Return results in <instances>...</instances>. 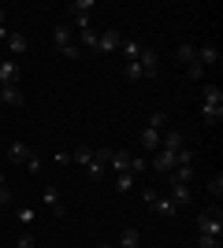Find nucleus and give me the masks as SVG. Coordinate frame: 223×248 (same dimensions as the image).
Listing matches in <instances>:
<instances>
[{
    "label": "nucleus",
    "instance_id": "f257e3e1",
    "mask_svg": "<svg viewBox=\"0 0 223 248\" xmlns=\"http://www.w3.org/2000/svg\"><path fill=\"white\" fill-rule=\"evenodd\" d=\"M52 45H56L60 56H67V60H78V56H82V48L74 45V30L67 26V22H56L52 26Z\"/></svg>",
    "mask_w": 223,
    "mask_h": 248
},
{
    "label": "nucleus",
    "instance_id": "f03ea898",
    "mask_svg": "<svg viewBox=\"0 0 223 248\" xmlns=\"http://www.w3.org/2000/svg\"><path fill=\"white\" fill-rule=\"evenodd\" d=\"M197 233L201 237H220L223 233V211L220 207H205L201 215H197Z\"/></svg>",
    "mask_w": 223,
    "mask_h": 248
},
{
    "label": "nucleus",
    "instance_id": "7ed1b4c3",
    "mask_svg": "<svg viewBox=\"0 0 223 248\" xmlns=\"http://www.w3.org/2000/svg\"><path fill=\"white\" fill-rule=\"evenodd\" d=\"M141 197H145V204L153 207V211H156L160 218H175V215H179V207L171 204L168 197H160V193H153V189H145V193H141Z\"/></svg>",
    "mask_w": 223,
    "mask_h": 248
},
{
    "label": "nucleus",
    "instance_id": "20e7f679",
    "mask_svg": "<svg viewBox=\"0 0 223 248\" xmlns=\"http://www.w3.org/2000/svg\"><path fill=\"white\" fill-rule=\"evenodd\" d=\"M119 45H123V33L116 30V26H108L104 33H97V52H119Z\"/></svg>",
    "mask_w": 223,
    "mask_h": 248
},
{
    "label": "nucleus",
    "instance_id": "39448f33",
    "mask_svg": "<svg viewBox=\"0 0 223 248\" xmlns=\"http://www.w3.org/2000/svg\"><path fill=\"white\" fill-rule=\"evenodd\" d=\"M156 48L153 45H141V56H138V67H141V74L145 78H156Z\"/></svg>",
    "mask_w": 223,
    "mask_h": 248
},
{
    "label": "nucleus",
    "instance_id": "423d86ee",
    "mask_svg": "<svg viewBox=\"0 0 223 248\" xmlns=\"http://www.w3.org/2000/svg\"><path fill=\"white\" fill-rule=\"evenodd\" d=\"M41 200H45V207H49L56 218H64V197H60V186H49L41 193Z\"/></svg>",
    "mask_w": 223,
    "mask_h": 248
},
{
    "label": "nucleus",
    "instance_id": "0eeeda50",
    "mask_svg": "<svg viewBox=\"0 0 223 248\" xmlns=\"http://www.w3.org/2000/svg\"><path fill=\"white\" fill-rule=\"evenodd\" d=\"M175 152H168V148H156L153 152V170H160V174H168V170H175Z\"/></svg>",
    "mask_w": 223,
    "mask_h": 248
},
{
    "label": "nucleus",
    "instance_id": "6e6552de",
    "mask_svg": "<svg viewBox=\"0 0 223 248\" xmlns=\"http://www.w3.org/2000/svg\"><path fill=\"white\" fill-rule=\"evenodd\" d=\"M19 60H11V56H8V60H4V63H0V85H19Z\"/></svg>",
    "mask_w": 223,
    "mask_h": 248
},
{
    "label": "nucleus",
    "instance_id": "1a4fd4ad",
    "mask_svg": "<svg viewBox=\"0 0 223 248\" xmlns=\"http://www.w3.org/2000/svg\"><path fill=\"white\" fill-rule=\"evenodd\" d=\"M0 104H8V108H22V104H26L22 85H0Z\"/></svg>",
    "mask_w": 223,
    "mask_h": 248
},
{
    "label": "nucleus",
    "instance_id": "9d476101",
    "mask_svg": "<svg viewBox=\"0 0 223 248\" xmlns=\"http://www.w3.org/2000/svg\"><path fill=\"white\" fill-rule=\"evenodd\" d=\"M30 155H34V148L26 145V141H11L8 145V163H26Z\"/></svg>",
    "mask_w": 223,
    "mask_h": 248
},
{
    "label": "nucleus",
    "instance_id": "9b49d317",
    "mask_svg": "<svg viewBox=\"0 0 223 248\" xmlns=\"http://www.w3.org/2000/svg\"><path fill=\"white\" fill-rule=\"evenodd\" d=\"M160 148H168V152H179V148H186V141H182L179 130H160Z\"/></svg>",
    "mask_w": 223,
    "mask_h": 248
},
{
    "label": "nucleus",
    "instance_id": "f8f14e48",
    "mask_svg": "<svg viewBox=\"0 0 223 248\" xmlns=\"http://www.w3.org/2000/svg\"><path fill=\"white\" fill-rule=\"evenodd\" d=\"M130 159H134V155H130L127 148H112V159H108V167H112L116 174H123V170H130Z\"/></svg>",
    "mask_w": 223,
    "mask_h": 248
},
{
    "label": "nucleus",
    "instance_id": "ddd939ff",
    "mask_svg": "<svg viewBox=\"0 0 223 248\" xmlns=\"http://www.w3.org/2000/svg\"><path fill=\"white\" fill-rule=\"evenodd\" d=\"M168 200H171L175 207H190V204H193V193H190V186H171Z\"/></svg>",
    "mask_w": 223,
    "mask_h": 248
},
{
    "label": "nucleus",
    "instance_id": "4468645a",
    "mask_svg": "<svg viewBox=\"0 0 223 248\" xmlns=\"http://www.w3.org/2000/svg\"><path fill=\"white\" fill-rule=\"evenodd\" d=\"M197 63H201L205 71H208L212 63H220V52H216V45H197Z\"/></svg>",
    "mask_w": 223,
    "mask_h": 248
},
{
    "label": "nucleus",
    "instance_id": "2eb2a0df",
    "mask_svg": "<svg viewBox=\"0 0 223 248\" xmlns=\"http://www.w3.org/2000/svg\"><path fill=\"white\" fill-rule=\"evenodd\" d=\"M30 48V41H26V33H8V52H11V60H15V56H22V52Z\"/></svg>",
    "mask_w": 223,
    "mask_h": 248
},
{
    "label": "nucleus",
    "instance_id": "dca6fc26",
    "mask_svg": "<svg viewBox=\"0 0 223 248\" xmlns=\"http://www.w3.org/2000/svg\"><path fill=\"white\" fill-rule=\"evenodd\" d=\"M160 148V130H153V126H145V130H141V152H156Z\"/></svg>",
    "mask_w": 223,
    "mask_h": 248
},
{
    "label": "nucleus",
    "instance_id": "f3484780",
    "mask_svg": "<svg viewBox=\"0 0 223 248\" xmlns=\"http://www.w3.org/2000/svg\"><path fill=\"white\" fill-rule=\"evenodd\" d=\"M223 119V104H201V123L205 126H216Z\"/></svg>",
    "mask_w": 223,
    "mask_h": 248
},
{
    "label": "nucleus",
    "instance_id": "a211bd4d",
    "mask_svg": "<svg viewBox=\"0 0 223 248\" xmlns=\"http://www.w3.org/2000/svg\"><path fill=\"white\" fill-rule=\"evenodd\" d=\"M138 245H141V233H138L134 226H127L123 233H119V245H116V248H138Z\"/></svg>",
    "mask_w": 223,
    "mask_h": 248
},
{
    "label": "nucleus",
    "instance_id": "6ab92c4d",
    "mask_svg": "<svg viewBox=\"0 0 223 248\" xmlns=\"http://www.w3.org/2000/svg\"><path fill=\"white\" fill-rule=\"evenodd\" d=\"M71 163H78V167H89V163H93V148H89V145H78V148L71 152Z\"/></svg>",
    "mask_w": 223,
    "mask_h": 248
},
{
    "label": "nucleus",
    "instance_id": "aec40b11",
    "mask_svg": "<svg viewBox=\"0 0 223 248\" xmlns=\"http://www.w3.org/2000/svg\"><path fill=\"white\" fill-rule=\"evenodd\" d=\"M179 63H186V67L197 63V45H193V41H182L179 45Z\"/></svg>",
    "mask_w": 223,
    "mask_h": 248
},
{
    "label": "nucleus",
    "instance_id": "412c9836",
    "mask_svg": "<svg viewBox=\"0 0 223 248\" xmlns=\"http://www.w3.org/2000/svg\"><path fill=\"white\" fill-rule=\"evenodd\" d=\"M138 186V178L130 174V170H123V174H116V193H130V189Z\"/></svg>",
    "mask_w": 223,
    "mask_h": 248
},
{
    "label": "nucleus",
    "instance_id": "4be33fe9",
    "mask_svg": "<svg viewBox=\"0 0 223 248\" xmlns=\"http://www.w3.org/2000/svg\"><path fill=\"white\" fill-rule=\"evenodd\" d=\"M119 52L127 56V63H134L141 56V41H123V45H119Z\"/></svg>",
    "mask_w": 223,
    "mask_h": 248
},
{
    "label": "nucleus",
    "instance_id": "5701e85b",
    "mask_svg": "<svg viewBox=\"0 0 223 248\" xmlns=\"http://www.w3.org/2000/svg\"><path fill=\"white\" fill-rule=\"evenodd\" d=\"M89 11H93V0H74V4H67V15H89Z\"/></svg>",
    "mask_w": 223,
    "mask_h": 248
},
{
    "label": "nucleus",
    "instance_id": "b1692460",
    "mask_svg": "<svg viewBox=\"0 0 223 248\" xmlns=\"http://www.w3.org/2000/svg\"><path fill=\"white\" fill-rule=\"evenodd\" d=\"M78 41H82L78 48H93L97 52V33L93 30H78Z\"/></svg>",
    "mask_w": 223,
    "mask_h": 248
},
{
    "label": "nucleus",
    "instance_id": "393cba45",
    "mask_svg": "<svg viewBox=\"0 0 223 248\" xmlns=\"http://www.w3.org/2000/svg\"><path fill=\"white\" fill-rule=\"evenodd\" d=\"M15 248H37V237H34L30 230H22L19 237H15Z\"/></svg>",
    "mask_w": 223,
    "mask_h": 248
},
{
    "label": "nucleus",
    "instance_id": "a878e982",
    "mask_svg": "<svg viewBox=\"0 0 223 248\" xmlns=\"http://www.w3.org/2000/svg\"><path fill=\"white\" fill-rule=\"evenodd\" d=\"M208 193H212L216 200L223 197V174H212V178H208Z\"/></svg>",
    "mask_w": 223,
    "mask_h": 248
},
{
    "label": "nucleus",
    "instance_id": "bb28decb",
    "mask_svg": "<svg viewBox=\"0 0 223 248\" xmlns=\"http://www.w3.org/2000/svg\"><path fill=\"white\" fill-rule=\"evenodd\" d=\"M123 74H127V82H141V78H145V74H141V67H138V60L127 63V71H123Z\"/></svg>",
    "mask_w": 223,
    "mask_h": 248
},
{
    "label": "nucleus",
    "instance_id": "cd10ccee",
    "mask_svg": "<svg viewBox=\"0 0 223 248\" xmlns=\"http://www.w3.org/2000/svg\"><path fill=\"white\" fill-rule=\"evenodd\" d=\"M149 126H153V130H164V126H168V115H164V111H153V115H149Z\"/></svg>",
    "mask_w": 223,
    "mask_h": 248
},
{
    "label": "nucleus",
    "instance_id": "c85d7f7f",
    "mask_svg": "<svg viewBox=\"0 0 223 248\" xmlns=\"http://www.w3.org/2000/svg\"><path fill=\"white\" fill-rule=\"evenodd\" d=\"M145 167H149V159L134 155V159H130V174H134V178H138V174H145Z\"/></svg>",
    "mask_w": 223,
    "mask_h": 248
},
{
    "label": "nucleus",
    "instance_id": "c756f323",
    "mask_svg": "<svg viewBox=\"0 0 223 248\" xmlns=\"http://www.w3.org/2000/svg\"><path fill=\"white\" fill-rule=\"evenodd\" d=\"M15 218H19L22 226H30L34 222V207H15Z\"/></svg>",
    "mask_w": 223,
    "mask_h": 248
},
{
    "label": "nucleus",
    "instance_id": "7c9ffc66",
    "mask_svg": "<svg viewBox=\"0 0 223 248\" xmlns=\"http://www.w3.org/2000/svg\"><path fill=\"white\" fill-rule=\"evenodd\" d=\"M86 174L93 178V182H101V178H104V163H97V159H93V163L86 167Z\"/></svg>",
    "mask_w": 223,
    "mask_h": 248
},
{
    "label": "nucleus",
    "instance_id": "2f4dec72",
    "mask_svg": "<svg viewBox=\"0 0 223 248\" xmlns=\"http://www.w3.org/2000/svg\"><path fill=\"white\" fill-rule=\"evenodd\" d=\"M22 167H26V170H30V174H37V170H41V155L34 152V155H30V159H26V163H22Z\"/></svg>",
    "mask_w": 223,
    "mask_h": 248
},
{
    "label": "nucleus",
    "instance_id": "473e14b6",
    "mask_svg": "<svg viewBox=\"0 0 223 248\" xmlns=\"http://www.w3.org/2000/svg\"><path fill=\"white\" fill-rule=\"evenodd\" d=\"M186 74H190L193 82H201V78H205V67H201V63H190V67H186Z\"/></svg>",
    "mask_w": 223,
    "mask_h": 248
},
{
    "label": "nucleus",
    "instance_id": "72a5a7b5",
    "mask_svg": "<svg viewBox=\"0 0 223 248\" xmlns=\"http://www.w3.org/2000/svg\"><path fill=\"white\" fill-rule=\"evenodd\" d=\"M197 248H220V237H201L197 233Z\"/></svg>",
    "mask_w": 223,
    "mask_h": 248
},
{
    "label": "nucleus",
    "instance_id": "f704fd0d",
    "mask_svg": "<svg viewBox=\"0 0 223 248\" xmlns=\"http://www.w3.org/2000/svg\"><path fill=\"white\" fill-rule=\"evenodd\" d=\"M11 204V193H8V186H4V189H0V207H8Z\"/></svg>",
    "mask_w": 223,
    "mask_h": 248
},
{
    "label": "nucleus",
    "instance_id": "c9c22d12",
    "mask_svg": "<svg viewBox=\"0 0 223 248\" xmlns=\"http://www.w3.org/2000/svg\"><path fill=\"white\" fill-rule=\"evenodd\" d=\"M0 41H8V26H0Z\"/></svg>",
    "mask_w": 223,
    "mask_h": 248
},
{
    "label": "nucleus",
    "instance_id": "e433bc0d",
    "mask_svg": "<svg viewBox=\"0 0 223 248\" xmlns=\"http://www.w3.org/2000/svg\"><path fill=\"white\" fill-rule=\"evenodd\" d=\"M4 186H8V182H4V170H0V189H4Z\"/></svg>",
    "mask_w": 223,
    "mask_h": 248
},
{
    "label": "nucleus",
    "instance_id": "4c0bfd02",
    "mask_svg": "<svg viewBox=\"0 0 223 248\" xmlns=\"http://www.w3.org/2000/svg\"><path fill=\"white\" fill-rule=\"evenodd\" d=\"M4 15H8V11H4V8H0V26H4Z\"/></svg>",
    "mask_w": 223,
    "mask_h": 248
},
{
    "label": "nucleus",
    "instance_id": "58836bf2",
    "mask_svg": "<svg viewBox=\"0 0 223 248\" xmlns=\"http://www.w3.org/2000/svg\"><path fill=\"white\" fill-rule=\"evenodd\" d=\"M97 248H116V245H97Z\"/></svg>",
    "mask_w": 223,
    "mask_h": 248
}]
</instances>
